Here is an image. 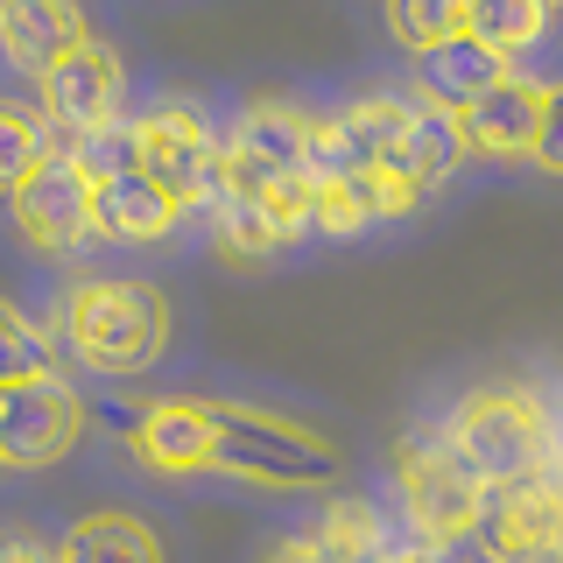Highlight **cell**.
<instances>
[{
    "label": "cell",
    "instance_id": "1",
    "mask_svg": "<svg viewBox=\"0 0 563 563\" xmlns=\"http://www.w3.org/2000/svg\"><path fill=\"white\" fill-rule=\"evenodd\" d=\"M49 331H64V345L78 352V366H92L106 380H134L169 352V303L148 282H78L57 310Z\"/></svg>",
    "mask_w": 563,
    "mask_h": 563
},
{
    "label": "cell",
    "instance_id": "2",
    "mask_svg": "<svg viewBox=\"0 0 563 563\" xmlns=\"http://www.w3.org/2000/svg\"><path fill=\"white\" fill-rule=\"evenodd\" d=\"M451 451L479 472V486H521L556 472V422L528 380H486L444 422Z\"/></svg>",
    "mask_w": 563,
    "mask_h": 563
},
{
    "label": "cell",
    "instance_id": "3",
    "mask_svg": "<svg viewBox=\"0 0 563 563\" xmlns=\"http://www.w3.org/2000/svg\"><path fill=\"white\" fill-rule=\"evenodd\" d=\"M211 472H240L254 486H331L339 479V444L310 422L261 416L240 401H211Z\"/></svg>",
    "mask_w": 563,
    "mask_h": 563
},
{
    "label": "cell",
    "instance_id": "4",
    "mask_svg": "<svg viewBox=\"0 0 563 563\" xmlns=\"http://www.w3.org/2000/svg\"><path fill=\"white\" fill-rule=\"evenodd\" d=\"M219 163H225V134L198 99H163L155 113L134 120V169L176 211H211V198H219Z\"/></svg>",
    "mask_w": 563,
    "mask_h": 563
},
{
    "label": "cell",
    "instance_id": "5",
    "mask_svg": "<svg viewBox=\"0 0 563 563\" xmlns=\"http://www.w3.org/2000/svg\"><path fill=\"white\" fill-rule=\"evenodd\" d=\"M395 493H401V507H409V521H416V542L472 528L479 521V500H486L479 472L451 451L444 430H422V437H409V444L395 451Z\"/></svg>",
    "mask_w": 563,
    "mask_h": 563
},
{
    "label": "cell",
    "instance_id": "6",
    "mask_svg": "<svg viewBox=\"0 0 563 563\" xmlns=\"http://www.w3.org/2000/svg\"><path fill=\"white\" fill-rule=\"evenodd\" d=\"M310 155V113L289 99H254L225 134V163H219V190L233 198H268L275 184L303 176Z\"/></svg>",
    "mask_w": 563,
    "mask_h": 563
},
{
    "label": "cell",
    "instance_id": "7",
    "mask_svg": "<svg viewBox=\"0 0 563 563\" xmlns=\"http://www.w3.org/2000/svg\"><path fill=\"white\" fill-rule=\"evenodd\" d=\"M85 437V401L64 374L0 387V465L8 472H43L78 451Z\"/></svg>",
    "mask_w": 563,
    "mask_h": 563
},
{
    "label": "cell",
    "instance_id": "8",
    "mask_svg": "<svg viewBox=\"0 0 563 563\" xmlns=\"http://www.w3.org/2000/svg\"><path fill=\"white\" fill-rule=\"evenodd\" d=\"M120 92H128V70H120V49L113 43H78L70 57H57L35 78V113L49 120V134H85V128H106L120 120Z\"/></svg>",
    "mask_w": 563,
    "mask_h": 563
},
{
    "label": "cell",
    "instance_id": "9",
    "mask_svg": "<svg viewBox=\"0 0 563 563\" xmlns=\"http://www.w3.org/2000/svg\"><path fill=\"white\" fill-rule=\"evenodd\" d=\"M8 205H14L22 240L43 246V254H85V246L99 240V233H92V184H85V176L70 169L64 155L35 163Z\"/></svg>",
    "mask_w": 563,
    "mask_h": 563
},
{
    "label": "cell",
    "instance_id": "10",
    "mask_svg": "<svg viewBox=\"0 0 563 563\" xmlns=\"http://www.w3.org/2000/svg\"><path fill=\"white\" fill-rule=\"evenodd\" d=\"M556 92L536 78H521V70H507L493 92H479L457 113V141H465V155H528L542 134V120H550Z\"/></svg>",
    "mask_w": 563,
    "mask_h": 563
},
{
    "label": "cell",
    "instance_id": "11",
    "mask_svg": "<svg viewBox=\"0 0 563 563\" xmlns=\"http://www.w3.org/2000/svg\"><path fill=\"white\" fill-rule=\"evenodd\" d=\"M128 451L155 479H190V472H211V422L205 401H155V409L134 416Z\"/></svg>",
    "mask_w": 563,
    "mask_h": 563
},
{
    "label": "cell",
    "instance_id": "12",
    "mask_svg": "<svg viewBox=\"0 0 563 563\" xmlns=\"http://www.w3.org/2000/svg\"><path fill=\"white\" fill-rule=\"evenodd\" d=\"M479 536L493 550H550L563 536V493H556V472H542V479H521V486H486L479 500Z\"/></svg>",
    "mask_w": 563,
    "mask_h": 563
},
{
    "label": "cell",
    "instance_id": "13",
    "mask_svg": "<svg viewBox=\"0 0 563 563\" xmlns=\"http://www.w3.org/2000/svg\"><path fill=\"white\" fill-rule=\"evenodd\" d=\"M78 43H92V29H85L78 8H64V0H8L0 8V57L14 70H29V78H43L57 57H70Z\"/></svg>",
    "mask_w": 563,
    "mask_h": 563
},
{
    "label": "cell",
    "instance_id": "14",
    "mask_svg": "<svg viewBox=\"0 0 563 563\" xmlns=\"http://www.w3.org/2000/svg\"><path fill=\"white\" fill-rule=\"evenodd\" d=\"M310 184V176H303ZM416 211V198L395 184L387 169H360V176H331V184H310V225L317 233H366V225H387Z\"/></svg>",
    "mask_w": 563,
    "mask_h": 563
},
{
    "label": "cell",
    "instance_id": "15",
    "mask_svg": "<svg viewBox=\"0 0 563 563\" xmlns=\"http://www.w3.org/2000/svg\"><path fill=\"white\" fill-rule=\"evenodd\" d=\"M507 78V57H493L486 43H472V35H451L444 49H430V57H416V106H437V113H465L479 92Z\"/></svg>",
    "mask_w": 563,
    "mask_h": 563
},
{
    "label": "cell",
    "instance_id": "16",
    "mask_svg": "<svg viewBox=\"0 0 563 563\" xmlns=\"http://www.w3.org/2000/svg\"><path fill=\"white\" fill-rule=\"evenodd\" d=\"M380 169L422 205L437 184H451V169H465V141H457V120H451V113H437V106H416L409 128H401V141H395V155H387Z\"/></svg>",
    "mask_w": 563,
    "mask_h": 563
},
{
    "label": "cell",
    "instance_id": "17",
    "mask_svg": "<svg viewBox=\"0 0 563 563\" xmlns=\"http://www.w3.org/2000/svg\"><path fill=\"white\" fill-rule=\"evenodd\" d=\"M176 219H184V211H176L141 169L113 176V184H92V233L99 240H169Z\"/></svg>",
    "mask_w": 563,
    "mask_h": 563
},
{
    "label": "cell",
    "instance_id": "18",
    "mask_svg": "<svg viewBox=\"0 0 563 563\" xmlns=\"http://www.w3.org/2000/svg\"><path fill=\"white\" fill-rule=\"evenodd\" d=\"M57 563H163V536H155L141 515H85L70 536L57 542Z\"/></svg>",
    "mask_w": 563,
    "mask_h": 563
},
{
    "label": "cell",
    "instance_id": "19",
    "mask_svg": "<svg viewBox=\"0 0 563 563\" xmlns=\"http://www.w3.org/2000/svg\"><path fill=\"white\" fill-rule=\"evenodd\" d=\"M310 542L331 563H380L387 550H395V528H387V515H380L374 500H331Z\"/></svg>",
    "mask_w": 563,
    "mask_h": 563
},
{
    "label": "cell",
    "instance_id": "20",
    "mask_svg": "<svg viewBox=\"0 0 563 563\" xmlns=\"http://www.w3.org/2000/svg\"><path fill=\"white\" fill-rule=\"evenodd\" d=\"M49 155H64V134H49V120L29 99H0V198H14L22 176Z\"/></svg>",
    "mask_w": 563,
    "mask_h": 563
},
{
    "label": "cell",
    "instance_id": "21",
    "mask_svg": "<svg viewBox=\"0 0 563 563\" xmlns=\"http://www.w3.org/2000/svg\"><path fill=\"white\" fill-rule=\"evenodd\" d=\"M542 29H550V8H542V0H465V35L486 43L493 57H521V49H536Z\"/></svg>",
    "mask_w": 563,
    "mask_h": 563
},
{
    "label": "cell",
    "instance_id": "22",
    "mask_svg": "<svg viewBox=\"0 0 563 563\" xmlns=\"http://www.w3.org/2000/svg\"><path fill=\"white\" fill-rule=\"evenodd\" d=\"M43 374H57V345H49V331L29 324V317L0 296V387H22V380H43Z\"/></svg>",
    "mask_w": 563,
    "mask_h": 563
},
{
    "label": "cell",
    "instance_id": "23",
    "mask_svg": "<svg viewBox=\"0 0 563 563\" xmlns=\"http://www.w3.org/2000/svg\"><path fill=\"white\" fill-rule=\"evenodd\" d=\"M387 35H395L409 57H430L451 35H465V0H395V8H387Z\"/></svg>",
    "mask_w": 563,
    "mask_h": 563
},
{
    "label": "cell",
    "instance_id": "24",
    "mask_svg": "<svg viewBox=\"0 0 563 563\" xmlns=\"http://www.w3.org/2000/svg\"><path fill=\"white\" fill-rule=\"evenodd\" d=\"M64 163L85 176V184H113V176L134 169V120H106V128H85L64 141Z\"/></svg>",
    "mask_w": 563,
    "mask_h": 563
},
{
    "label": "cell",
    "instance_id": "25",
    "mask_svg": "<svg viewBox=\"0 0 563 563\" xmlns=\"http://www.w3.org/2000/svg\"><path fill=\"white\" fill-rule=\"evenodd\" d=\"M211 240H219L225 261H268V254H282L275 233H268V219H261V205L254 198H233V190L211 198Z\"/></svg>",
    "mask_w": 563,
    "mask_h": 563
},
{
    "label": "cell",
    "instance_id": "26",
    "mask_svg": "<svg viewBox=\"0 0 563 563\" xmlns=\"http://www.w3.org/2000/svg\"><path fill=\"white\" fill-rule=\"evenodd\" d=\"M416 563H500V550L479 536V528H457V536H437V542H416L409 550Z\"/></svg>",
    "mask_w": 563,
    "mask_h": 563
},
{
    "label": "cell",
    "instance_id": "27",
    "mask_svg": "<svg viewBox=\"0 0 563 563\" xmlns=\"http://www.w3.org/2000/svg\"><path fill=\"white\" fill-rule=\"evenodd\" d=\"M0 563H57V542H35L22 528H8L0 536Z\"/></svg>",
    "mask_w": 563,
    "mask_h": 563
},
{
    "label": "cell",
    "instance_id": "28",
    "mask_svg": "<svg viewBox=\"0 0 563 563\" xmlns=\"http://www.w3.org/2000/svg\"><path fill=\"white\" fill-rule=\"evenodd\" d=\"M528 163H536V169H563V113H556V106H550V120H542L536 148H528Z\"/></svg>",
    "mask_w": 563,
    "mask_h": 563
},
{
    "label": "cell",
    "instance_id": "29",
    "mask_svg": "<svg viewBox=\"0 0 563 563\" xmlns=\"http://www.w3.org/2000/svg\"><path fill=\"white\" fill-rule=\"evenodd\" d=\"M261 563H331V556L317 550L310 536H289V542H268V550H261Z\"/></svg>",
    "mask_w": 563,
    "mask_h": 563
},
{
    "label": "cell",
    "instance_id": "30",
    "mask_svg": "<svg viewBox=\"0 0 563 563\" xmlns=\"http://www.w3.org/2000/svg\"><path fill=\"white\" fill-rule=\"evenodd\" d=\"M500 563H563V550H556V542H550V550H507Z\"/></svg>",
    "mask_w": 563,
    "mask_h": 563
},
{
    "label": "cell",
    "instance_id": "31",
    "mask_svg": "<svg viewBox=\"0 0 563 563\" xmlns=\"http://www.w3.org/2000/svg\"><path fill=\"white\" fill-rule=\"evenodd\" d=\"M380 563H416V556H409V550H387V556H380Z\"/></svg>",
    "mask_w": 563,
    "mask_h": 563
}]
</instances>
